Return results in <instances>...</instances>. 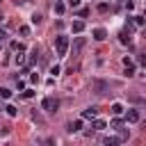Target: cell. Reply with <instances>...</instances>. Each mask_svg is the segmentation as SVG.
Listing matches in <instances>:
<instances>
[{
	"label": "cell",
	"mask_w": 146,
	"mask_h": 146,
	"mask_svg": "<svg viewBox=\"0 0 146 146\" xmlns=\"http://www.w3.org/2000/svg\"><path fill=\"white\" fill-rule=\"evenodd\" d=\"M55 50H57V55H59V57H66V55H68V36L59 34V36H57V41H55Z\"/></svg>",
	"instance_id": "obj_1"
},
{
	"label": "cell",
	"mask_w": 146,
	"mask_h": 146,
	"mask_svg": "<svg viewBox=\"0 0 146 146\" xmlns=\"http://www.w3.org/2000/svg\"><path fill=\"white\" fill-rule=\"evenodd\" d=\"M41 107H43L46 112H57V100H52L50 96H46V98L41 100Z\"/></svg>",
	"instance_id": "obj_2"
},
{
	"label": "cell",
	"mask_w": 146,
	"mask_h": 146,
	"mask_svg": "<svg viewBox=\"0 0 146 146\" xmlns=\"http://www.w3.org/2000/svg\"><path fill=\"white\" fill-rule=\"evenodd\" d=\"M91 34H94L96 41H105V39H107V30H105V27H94Z\"/></svg>",
	"instance_id": "obj_3"
},
{
	"label": "cell",
	"mask_w": 146,
	"mask_h": 146,
	"mask_svg": "<svg viewBox=\"0 0 146 146\" xmlns=\"http://www.w3.org/2000/svg\"><path fill=\"white\" fill-rule=\"evenodd\" d=\"M125 121H128V123H137V121H139V112H137V110H128V112H125Z\"/></svg>",
	"instance_id": "obj_4"
},
{
	"label": "cell",
	"mask_w": 146,
	"mask_h": 146,
	"mask_svg": "<svg viewBox=\"0 0 146 146\" xmlns=\"http://www.w3.org/2000/svg\"><path fill=\"white\" fill-rule=\"evenodd\" d=\"M84 48V39L82 36H78L75 39V43H73V55H80V50Z\"/></svg>",
	"instance_id": "obj_5"
},
{
	"label": "cell",
	"mask_w": 146,
	"mask_h": 146,
	"mask_svg": "<svg viewBox=\"0 0 146 146\" xmlns=\"http://www.w3.org/2000/svg\"><path fill=\"white\" fill-rule=\"evenodd\" d=\"M96 114H98V107H87L82 112V119H96Z\"/></svg>",
	"instance_id": "obj_6"
},
{
	"label": "cell",
	"mask_w": 146,
	"mask_h": 146,
	"mask_svg": "<svg viewBox=\"0 0 146 146\" xmlns=\"http://www.w3.org/2000/svg\"><path fill=\"white\" fill-rule=\"evenodd\" d=\"M64 9H66V5H64L62 0H55V14H57V16H62V14H64Z\"/></svg>",
	"instance_id": "obj_7"
},
{
	"label": "cell",
	"mask_w": 146,
	"mask_h": 146,
	"mask_svg": "<svg viewBox=\"0 0 146 146\" xmlns=\"http://www.w3.org/2000/svg\"><path fill=\"white\" fill-rule=\"evenodd\" d=\"M80 128H82V121L80 119L73 121V123H68V132H80Z\"/></svg>",
	"instance_id": "obj_8"
},
{
	"label": "cell",
	"mask_w": 146,
	"mask_h": 146,
	"mask_svg": "<svg viewBox=\"0 0 146 146\" xmlns=\"http://www.w3.org/2000/svg\"><path fill=\"white\" fill-rule=\"evenodd\" d=\"M146 21L141 18V16H130V25H137V27H141Z\"/></svg>",
	"instance_id": "obj_9"
},
{
	"label": "cell",
	"mask_w": 146,
	"mask_h": 146,
	"mask_svg": "<svg viewBox=\"0 0 146 146\" xmlns=\"http://www.w3.org/2000/svg\"><path fill=\"white\" fill-rule=\"evenodd\" d=\"M119 41H121V43H130V32H128V30H121Z\"/></svg>",
	"instance_id": "obj_10"
},
{
	"label": "cell",
	"mask_w": 146,
	"mask_h": 146,
	"mask_svg": "<svg viewBox=\"0 0 146 146\" xmlns=\"http://www.w3.org/2000/svg\"><path fill=\"white\" fill-rule=\"evenodd\" d=\"M105 128H107V123H105L103 119H96V121H94V130H105Z\"/></svg>",
	"instance_id": "obj_11"
},
{
	"label": "cell",
	"mask_w": 146,
	"mask_h": 146,
	"mask_svg": "<svg viewBox=\"0 0 146 146\" xmlns=\"http://www.w3.org/2000/svg\"><path fill=\"white\" fill-rule=\"evenodd\" d=\"M82 30H84V23H82V21H75V23H73V32H75V34H80Z\"/></svg>",
	"instance_id": "obj_12"
},
{
	"label": "cell",
	"mask_w": 146,
	"mask_h": 146,
	"mask_svg": "<svg viewBox=\"0 0 146 146\" xmlns=\"http://www.w3.org/2000/svg\"><path fill=\"white\" fill-rule=\"evenodd\" d=\"M112 112H114L116 116H119V114H123V105H121V103H112Z\"/></svg>",
	"instance_id": "obj_13"
},
{
	"label": "cell",
	"mask_w": 146,
	"mask_h": 146,
	"mask_svg": "<svg viewBox=\"0 0 146 146\" xmlns=\"http://www.w3.org/2000/svg\"><path fill=\"white\" fill-rule=\"evenodd\" d=\"M14 62H16L18 66H21V64H25V55H23V50H18V55L14 57Z\"/></svg>",
	"instance_id": "obj_14"
},
{
	"label": "cell",
	"mask_w": 146,
	"mask_h": 146,
	"mask_svg": "<svg viewBox=\"0 0 146 146\" xmlns=\"http://www.w3.org/2000/svg\"><path fill=\"white\" fill-rule=\"evenodd\" d=\"M121 137H103V144H119Z\"/></svg>",
	"instance_id": "obj_15"
},
{
	"label": "cell",
	"mask_w": 146,
	"mask_h": 146,
	"mask_svg": "<svg viewBox=\"0 0 146 146\" xmlns=\"http://www.w3.org/2000/svg\"><path fill=\"white\" fill-rule=\"evenodd\" d=\"M18 32H21L23 36H30V25H21V27H18Z\"/></svg>",
	"instance_id": "obj_16"
},
{
	"label": "cell",
	"mask_w": 146,
	"mask_h": 146,
	"mask_svg": "<svg viewBox=\"0 0 146 146\" xmlns=\"http://www.w3.org/2000/svg\"><path fill=\"white\" fill-rule=\"evenodd\" d=\"M5 110H7V114H9V116H16V114H18V110H16L14 105H7Z\"/></svg>",
	"instance_id": "obj_17"
},
{
	"label": "cell",
	"mask_w": 146,
	"mask_h": 146,
	"mask_svg": "<svg viewBox=\"0 0 146 146\" xmlns=\"http://www.w3.org/2000/svg\"><path fill=\"white\" fill-rule=\"evenodd\" d=\"M107 9H110V5H107V2H100V5H98V11H100V14H105Z\"/></svg>",
	"instance_id": "obj_18"
},
{
	"label": "cell",
	"mask_w": 146,
	"mask_h": 146,
	"mask_svg": "<svg viewBox=\"0 0 146 146\" xmlns=\"http://www.w3.org/2000/svg\"><path fill=\"white\" fill-rule=\"evenodd\" d=\"M9 96H11V91H9V89H0V98H5V100H7Z\"/></svg>",
	"instance_id": "obj_19"
},
{
	"label": "cell",
	"mask_w": 146,
	"mask_h": 146,
	"mask_svg": "<svg viewBox=\"0 0 146 146\" xmlns=\"http://www.w3.org/2000/svg\"><path fill=\"white\" fill-rule=\"evenodd\" d=\"M11 48H14V50H25L23 43H18V41H11Z\"/></svg>",
	"instance_id": "obj_20"
},
{
	"label": "cell",
	"mask_w": 146,
	"mask_h": 146,
	"mask_svg": "<svg viewBox=\"0 0 146 146\" xmlns=\"http://www.w3.org/2000/svg\"><path fill=\"white\" fill-rule=\"evenodd\" d=\"M32 96H34L32 89H25V91H23V98H32Z\"/></svg>",
	"instance_id": "obj_21"
},
{
	"label": "cell",
	"mask_w": 146,
	"mask_h": 146,
	"mask_svg": "<svg viewBox=\"0 0 146 146\" xmlns=\"http://www.w3.org/2000/svg\"><path fill=\"white\" fill-rule=\"evenodd\" d=\"M132 7H135V2H132V0H125V9H128V11H130V9H132Z\"/></svg>",
	"instance_id": "obj_22"
},
{
	"label": "cell",
	"mask_w": 146,
	"mask_h": 146,
	"mask_svg": "<svg viewBox=\"0 0 146 146\" xmlns=\"http://www.w3.org/2000/svg\"><path fill=\"white\" fill-rule=\"evenodd\" d=\"M112 128H121V119H114L112 121Z\"/></svg>",
	"instance_id": "obj_23"
},
{
	"label": "cell",
	"mask_w": 146,
	"mask_h": 146,
	"mask_svg": "<svg viewBox=\"0 0 146 146\" xmlns=\"http://www.w3.org/2000/svg\"><path fill=\"white\" fill-rule=\"evenodd\" d=\"M5 39H7V32H5V30H0V46H2V41H5Z\"/></svg>",
	"instance_id": "obj_24"
},
{
	"label": "cell",
	"mask_w": 146,
	"mask_h": 146,
	"mask_svg": "<svg viewBox=\"0 0 146 146\" xmlns=\"http://www.w3.org/2000/svg\"><path fill=\"white\" fill-rule=\"evenodd\" d=\"M80 2H82V0H68V5H71V7H78Z\"/></svg>",
	"instance_id": "obj_25"
},
{
	"label": "cell",
	"mask_w": 146,
	"mask_h": 146,
	"mask_svg": "<svg viewBox=\"0 0 146 146\" xmlns=\"http://www.w3.org/2000/svg\"><path fill=\"white\" fill-rule=\"evenodd\" d=\"M144 125H146V123H144Z\"/></svg>",
	"instance_id": "obj_26"
},
{
	"label": "cell",
	"mask_w": 146,
	"mask_h": 146,
	"mask_svg": "<svg viewBox=\"0 0 146 146\" xmlns=\"http://www.w3.org/2000/svg\"><path fill=\"white\" fill-rule=\"evenodd\" d=\"M0 2H2V0H0Z\"/></svg>",
	"instance_id": "obj_27"
}]
</instances>
